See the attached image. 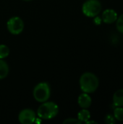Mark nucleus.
<instances>
[{
    "label": "nucleus",
    "mask_w": 123,
    "mask_h": 124,
    "mask_svg": "<svg viewBox=\"0 0 123 124\" xmlns=\"http://www.w3.org/2000/svg\"><path fill=\"white\" fill-rule=\"evenodd\" d=\"M33 97L38 102L48 101L51 95V89L48 83L41 82L38 84L33 89Z\"/></svg>",
    "instance_id": "obj_3"
},
{
    "label": "nucleus",
    "mask_w": 123,
    "mask_h": 124,
    "mask_svg": "<svg viewBox=\"0 0 123 124\" xmlns=\"http://www.w3.org/2000/svg\"><path fill=\"white\" fill-rule=\"evenodd\" d=\"M86 124H97L96 121H86Z\"/></svg>",
    "instance_id": "obj_17"
},
{
    "label": "nucleus",
    "mask_w": 123,
    "mask_h": 124,
    "mask_svg": "<svg viewBox=\"0 0 123 124\" xmlns=\"http://www.w3.org/2000/svg\"><path fill=\"white\" fill-rule=\"evenodd\" d=\"M114 117L117 121H123V108L122 107H116L114 110Z\"/></svg>",
    "instance_id": "obj_12"
},
{
    "label": "nucleus",
    "mask_w": 123,
    "mask_h": 124,
    "mask_svg": "<svg viewBox=\"0 0 123 124\" xmlns=\"http://www.w3.org/2000/svg\"><path fill=\"white\" fill-rule=\"evenodd\" d=\"M113 104L116 107H123V89L116 91L114 94Z\"/></svg>",
    "instance_id": "obj_9"
},
{
    "label": "nucleus",
    "mask_w": 123,
    "mask_h": 124,
    "mask_svg": "<svg viewBox=\"0 0 123 124\" xmlns=\"http://www.w3.org/2000/svg\"><path fill=\"white\" fill-rule=\"evenodd\" d=\"M59 113L58 105L53 102H44L37 110L38 116L43 120H51L55 118Z\"/></svg>",
    "instance_id": "obj_2"
},
{
    "label": "nucleus",
    "mask_w": 123,
    "mask_h": 124,
    "mask_svg": "<svg viewBox=\"0 0 123 124\" xmlns=\"http://www.w3.org/2000/svg\"><path fill=\"white\" fill-rule=\"evenodd\" d=\"M22 1H32V0H22Z\"/></svg>",
    "instance_id": "obj_18"
},
{
    "label": "nucleus",
    "mask_w": 123,
    "mask_h": 124,
    "mask_svg": "<svg viewBox=\"0 0 123 124\" xmlns=\"http://www.w3.org/2000/svg\"><path fill=\"white\" fill-rule=\"evenodd\" d=\"M36 113L31 109H24L22 110L18 116L19 121L22 124H31L35 122Z\"/></svg>",
    "instance_id": "obj_6"
},
{
    "label": "nucleus",
    "mask_w": 123,
    "mask_h": 124,
    "mask_svg": "<svg viewBox=\"0 0 123 124\" xmlns=\"http://www.w3.org/2000/svg\"><path fill=\"white\" fill-rule=\"evenodd\" d=\"M9 73V66L7 63L3 60V59H0V80L5 78Z\"/></svg>",
    "instance_id": "obj_10"
},
{
    "label": "nucleus",
    "mask_w": 123,
    "mask_h": 124,
    "mask_svg": "<svg viewBox=\"0 0 123 124\" xmlns=\"http://www.w3.org/2000/svg\"><path fill=\"white\" fill-rule=\"evenodd\" d=\"M91 118V113L87 109L83 108L82 110H80L78 114V119L82 123L84 122L86 123Z\"/></svg>",
    "instance_id": "obj_11"
},
{
    "label": "nucleus",
    "mask_w": 123,
    "mask_h": 124,
    "mask_svg": "<svg viewBox=\"0 0 123 124\" xmlns=\"http://www.w3.org/2000/svg\"><path fill=\"white\" fill-rule=\"evenodd\" d=\"M7 27L10 33L13 35H18L21 33L24 29V23L20 17H12L8 20Z\"/></svg>",
    "instance_id": "obj_5"
},
{
    "label": "nucleus",
    "mask_w": 123,
    "mask_h": 124,
    "mask_svg": "<svg viewBox=\"0 0 123 124\" xmlns=\"http://www.w3.org/2000/svg\"><path fill=\"white\" fill-rule=\"evenodd\" d=\"M63 124H80L81 122L78 119V118H67L63 121Z\"/></svg>",
    "instance_id": "obj_15"
},
{
    "label": "nucleus",
    "mask_w": 123,
    "mask_h": 124,
    "mask_svg": "<svg viewBox=\"0 0 123 124\" xmlns=\"http://www.w3.org/2000/svg\"><path fill=\"white\" fill-rule=\"evenodd\" d=\"M117 13L112 9H105L102 13V20L107 24H112L117 19Z\"/></svg>",
    "instance_id": "obj_7"
},
{
    "label": "nucleus",
    "mask_w": 123,
    "mask_h": 124,
    "mask_svg": "<svg viewBox=\"0 0 123 124\" xmlns=\"http://www.w3.org/2000/svg\"><path fill=\"white\" fill-rule=\"evenodd\" d=\"M101 4L99 0H87L82 7L83 14L88 17L97 16L101 11Z\"/></svg>",
    "instance_id": "obj_4"
},
{
    "label": "nucleus",
    "mask_w": 123,
    "mask_h": 124,
    "mask_svg": "<svg viewBox=\"0 0 123 124\" xmlns=\"http://www.w3.org/2000/svg\"><path fill=\"white\" fill-rule=\"evenodd\" d=\"M105 122L108 124H114L116 122V119L115 118L114 116L112 115H107L105 117Z\"/></svg>",
    "instance_id": "obj_16"
},
{
    "label": "nucleus",
    "mask_w": 123,
    "mask_h": 124,
    "mask_svg": "<svg viewBox=\"0 0 123 124\" xmlns=\"http://www.w3.org/2000/svg\"><path fill=\"white\" fill-rule=\"evenodd\" d=\"M78 105L80 108H84V109H87L91 105L92 100H91V97L88 95V94L84 92L83 94H81L79 96L78 100Z\"/></svg>",
    "instance_id": "obj_8"
},
{
    "label": "nucleus",
    "mask_w": 123,
    "mask_h": 124,
    "mask_svg": "<svg viewBox=\"0 0 123 124\" xmlns=\"http://www.w3.org/2000/svg\"><path fill=\"white\" fill-rule=\"evenodd\" d=\"M116 21V27L117 31L123 33V14H122L119 17H117Z\"/></svg>",
    "instance_id": "obj_14"
},
{
    "label": "nucleus",
    "mask_w": 123,
    "mask_h": 124,
    "mask_svg": "<svg viewBox=\"0 0 123 124\" xmlns=\"http://www.w3.org/2000/svg\"><path fill=\"white\" fill-rule=\"evenodd\" d=\"M9 54V49L8 46L4 44H0V59L6 58Z\"/></svg>",
    "instance_id": "obj_13"
},
{
    "label": "nucleus",
    "mask_w": 123,
    "mask_h": 124,
    "mask_svg": "<svg viewBox=\"0 0 123 124\" xmlns=\"http://www.w3.org/2000/svg\"><path fill=\"white\" fill-rule=\"evenodd\" d=\"M79 84L80 89L83 92L90 94L96 91L99 85V81L95 74L86 72L80 76Z\"/></svg>",
    "instance_id": "obj_1"
}]
</instances>
